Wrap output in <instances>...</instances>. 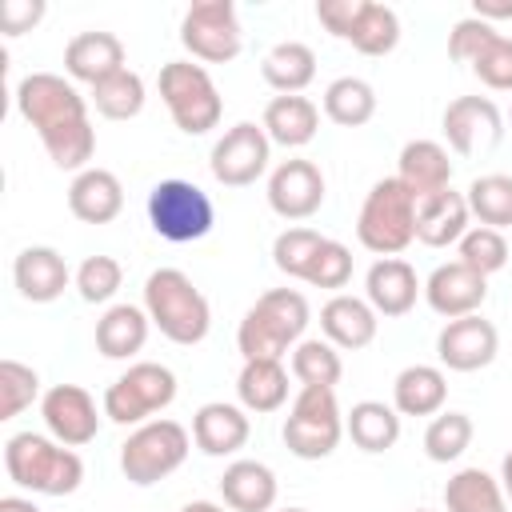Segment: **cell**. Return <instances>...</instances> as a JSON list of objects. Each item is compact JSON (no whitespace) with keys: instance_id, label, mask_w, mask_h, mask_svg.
Here are the masks:
<instances>
[{"instance_id":"4dcf8cb0","label":"cell","mask_w":512,"mask_h":512,"mask_svg":"<svg viewBox=\"0 0 512 512\" xmlns=\"http://www.w3.org/2000/svg\"><path fill=\"white\" fill-rule=\"evenodd\" d=\"M236 396L244 412H276L288 400V372L280 360H244L240 376H236Z\"/></svg>"},{"instance_id":"277c9868","label":"cell","mask_w":512,"mask_h":512,"mask_svg":"<svg viewBox=\"0 0 512 512\" xmlns=\"http://www.w3.org/2000/svg\"><path fill=\"white\" fill-rule=\"evenodd\" d=\"M144 312L160 328V336H168L172 344H184V348L200 344L212 328V308H208L204 292L180 268H156L144 280Z\"/></svg>"},{"instance_id":"8fae6325","label":"cell","mask_w":512,"mask_h":512,"mask_svg":"<svg viewBox=\"0 0 512 512\" xmlns=\"http://www.w3.org/2000/svg\"><path fill=\"white\" fill-rule=\"evenodd\" d=\"M180 44L204 64H228L244 48L240 16L232 0H196L180 20Z\"/></svg>"},{"instance_id":"b9f144b4","label":"cell","mask_w":512,"mask_h":512,"mask_svg":"<svg viewBox=\"0 0 512 512\" xmlns=\"http://www.w3.org/2000/svg\"><path fill=\"white\" fill-rule=\"evenodd\" d=\"M36 396H40L36 368H28L20 360H0V420L20 416L24 408H32Z\"/></svg>"},{"instance_id":"836d02e7","label":"cell","mask_w":512,"mask_h":512,"mask_svg":"<svg viewBox=\"0 0 512 512\" xmlns=\"http://www.w3.org/2000/svg\"><path fill=\"white\" fill-rule=\"evenodd\" d=\"M324 116L340 128H360L376 116V88L360 76H340L324 88Z\"/></svg>"},{"instance_id":"816d5d0a","label":"cell","mask_w":512,"mask_h":512,"mask_svg":"<svg viewBox=\"0 0 512 512\" xmlns=\"http://www.w3.org/2000/svg\"><path fill=\"white\" fill-rule=\"evenodd\" d=\"M500 488H504V496L512 500V452L500 460Z\"/></svg>"},{"instance_id":"f546056e","label":"cell","mask_w":512,"mask_h":512,"mask_svg":"<svg viewBox=\"0 0 512 512\" xmlns=\"http://www.w3.org/2000/svg\"><path fill=\"white\" fill-rule=\"evenodd\" d=\"M148 312L136 304H112L100 320H96V348L108 360H128L144 348L148 340Z\"/></svg>"},{"instance_id":"f5cc1de1","label":"cell","mask_w":512,"mask_h":512,"mask_svg":"<svg viewBox=\"0 0 512 512\" xmlns=\"http://www.w3.org/2000/svg\"><path fill=\"white\" fill-rule=\"evenodd\" d=\"M180 512H224L220 504H212V500H188Z\"/></svg>"},{"instance_id":"ac0fdd59","label":"cell","mask_w":512,"mask_h":512,"mask_svg":"<svg viewBox=\"0 0 512 512\" xmlns=\"http://www.w3.org/2000/svg\"><path fill=\"white\" fill-rule=\"evenodd\" d=\"M424 284L416 280V268L400 256H384L364 276V300L376 308V316H408L416 308V296Z\"/></svg>"},{"instance_id":"8d00e7d4","label":"cell","mask_w":512,"mask_h":512,"mask_svg":"<svg viewBox=\"0 0 512 512\" xmlns=\"http://www.w3.org/2000/svg\"><path fill=\"white\" fill-rule=\"evenodd\" d=\"M292 376L300 380V388H336L344 376V360L328 340H300L292 348Z\"/></svg>"},{"instance_id":"e0dca14e","label":"cell","mask_w":512,"mask_h":512,"mask_svg":"<svg viewBox=\"0 0 512 512\" xmlns=\"http://www.w3.org/2000/svg\"><path fill=\"white\" fill-rule=\"evenodd\" d=\"M484 296H488V276L472 272V268L460 264V260L440 264V268L424 280V300H428V308H432L436 316H444V320H460V316L480 312Z\"/></svg>"},{"instance_id":"44dd1931","label":"cell","mask_w":512,"mask_h":512,"mask_svg":"<svg viewBox=\"0 0 512 512\" xmlns=\"http://www.w3.org/2000/svg\"><path fill=\"white\" fill-rule=\"evenodd\" d=\"M248 412L240 404H224V400H212V404H200L196 416H192V440L204 456H232L248 444Z\"/></svg>"},{"instance_id":"7dc6e473","label":"cell","mask_w":512,"mask_h":512,"mask_svg":"<svg viewBox=\"0 0 512 512\" xmlns=\"http://www.w3.org/2000/svg\"><path fill=\"white\" fill-rule=\"evenodd\" d=\"M40 20H44V0H4L0 4V32L4 36L32 32Z\"/></svg>"},{"instance_id":"f907efd6","label":"cell","mask_w":512,"mask_h":512,"mask_svg":"<svg viewBox=\"0 0 512 512\" xmlns=\"http://www.w3.org/2000/svg\"><path fill=\"white\" fill-rule=\"evenodd\" d=\"M0 512H40L32 500H24V496H4L0 500Z\"/></svg>"},{"instance_id":"ba28073f","label":"cell","mask_w":512,"mask_h":512,"mask_svg":"<svg viewBox=\"0 0 512 512\" xmlns=\"http://www.w3.org/2000/svg\"><path fill=\"white\" fill-rule=\"evenodd\" d=\"M188 448H192V436H188L184 424H176V420H148V424H140L120 444V472L136 488L160 484L164 476H172L188 460Z\"/></svg>"},{"instance_id":"f6af8a7d","label":"cell","mask_w":512,"mask_h":512,"mask_svg":"<svg viewBox=\"0 0 512 512\" xmlns=\"http://www.w3.org/2000/svg\"><path fill=\"white\" fill-rule=\"evenodd\" d=\"M496 36H500V32H496L492 24H484L480 16H464V20H456L452 32H448V56H452L456 64H468V68H472V60H476Z\"/></svg>"},{"instance_id":"7a4b0ae2","label":"cell","mask_w":512,"mask_h":512,"mask_svg":"<svg viewBox=\"0 0 512 512\" xmlns=\"http://www.w3.org/2000/svg\"><path fill=\"white\" fill-rule=\"evenodd\" d=\"M4 468L8 480L36 496H72L84 480V460L76 448H64L40 432H16L4 440Z\"/></svg>"},{"instance_id":"484cf974","label":"cell","mask_w":512,"mask_h":512,"mask_svg":"<svg viewBox=\"0 0 512 512\" xmlns=\"http://www.w3.org/2000/svg\"><path fill=\"white\" fill-rule=\"evenodd\" d=\"M276 472L260 460H232L220 476V496L232 512H268L276 504Z\"/></svg>"},{"instance_id":"9c48e42d","label":"cell","mask_w":512,"mask_h":512,"mask_svg":"<svg viewBox=\"0 0 512 512\" xmlns=\"http://www.w3.org/2000/svg\"><path fill=\"white\" fill-rule=\"evenodd\" d=\"M284 444L292 456L300 460H324L336 452L340 436H344V416L336 404V388H300L284 428H280Z\"/></svg>"},{"instance_id":"9f6ffc18","label":"cell","mask_w":512,"mask_h":512,"mask_svg":"<svg viewBox=\"0 0 512 512\" xmlns=\"http://www.w3.org/2000/svg\"><path fill=\"white\" fill-rule=\"evenodd\" d=\"M508 124H512V112H508Z\"/></svg>"},{"instance_id":"7402d4cb","label":"cell","mask_w":512,"mask_h":512,"mask_svg":"<svg viewBox=\"0 0 512 512\" xmlns=\"http://www.w3.org/2000/svg\"><path fill=\"white\" fill-rule=\"evenodd\" d=\"M64 72L80 84H100L116 72H124V44L112 32H80L64 48Z\"/></svg>"},{"instance_id":"c3c4849f","label":"cell","mask_w":512,"mask_h":512,"mask_svg":"<svg viewBox=\"0 0 512 512\" xmlns=\"http://www.w3.org/2000/svg\"><path fill=\"white\" fill-rule=\"evenodd\" d=\"M360 4L364 0H320L316 4V20L336 36V40H348L352 36V24L360 16Z\"/></svg>"},{"instance_id":"d6a6232c","label":"cell","mask_w":512,"mask_h":512,"mask_svg":"<svg viewBox=\"0 0 512 512\" xmlns=\"http://www.w3.org/2000/svg\"><path fill=\"white\" fill-rule=\"evenodd\" d=\"M444 508L448 512H508V496L496 476L484 468H460L444 484Z\"/></svg>"},{"instance_id":"bcb514c9","label":"cell","mask_w":512,"mask_h":512,"mask_svg":"<svg viewBox=\"0 0 512 512\" xmlns=\"http://www.w3.org/2000/svg\"><path fill=\"white\" fill-rule=\"evenodd\" d=\"M472 72H476L480 84H488L492 92H512V40H508V36H496V40L472 60Z\"/></svg>"},{"instance_id":"603a6c76","label":"cell","mask_w":512,"mask_h":512,"mask_svg":"<svg viewBox=\"0 0 512 512\" xmlns=\"http://www.w3.org/2000/svg\"><path fill=\"white\" fill-rule=\"evenodd\" d=\"M396 180L420 200L452 188V160H448V148L436 144V140H408L400 148V172Z\"/></svg>"},{"instance_id":"4fadbf2b","label":"cell","mask_w":512,"mask_h":512,"mask_svg":"<svg viewBox=\"0 0 512 512\" xmlns=\"http://www.w3.org/2000/svg\"><path fill=\"white\" fill-rule=\"evenodd\" d=\"M40 416L52 440H60L64 448H84L96 440L104 412H96V400L80 384H56L40 396Z\"/></svg>"},{"instance_id":"f35d334b","label":"cell","mask_w":512,"mask_h":512,"mask_svg":"<svg viewBox=\"0 0 512 512\" xmlns=\"http://www.w3.org/2000/svg\"><path fill=\"white\" fill-rule=\"evenodd\" d=\"M144 100H148L144 80L132 68H124V72H116V76H108L92 88V104L104 120H132V116H140Z\"/></svg>"},{"instance_id":"d6986e66","label":"cell","mask_w":512,"mask_h":512,"mask_svg":"<svg viewBox=\"0 0 512 512\" xmlns=\"http://www.w3.org/2000/svg\"><path fill=\"white\" fill-rule=\"evenodd\" d=\"M12 280H16V292H20L24 300H32V304H52V300L64 296L72 272H68V260H64L56 248L32 244V248H24V252L16 256Z\"/></svg>"},{"instance_id":"ee69618b","label":"cell","mask_w":512,"mask_h":512,"mask_svg":"<svg viewBox=\"0 0 512 512\" xmlns=\"http://www.w3.org/2000/svg\"><path fill=\"white\" fill-rule=\"evenodd\" d=\"M304 280L312 288H328V292L344 288L352 280V252L340 240H324V248L316 252V260H312V268H308Z\"/></svg>"},{"instance_id":"1f68e13d","label":"cell","mask_w":512,"mask_h":512,"mask_svg":"<svg viewBox=\"0 0 512 512\" xmlns=\"http://www.w3.org/2000/svg\"><path fill=\"white\" fill-rule=\"evenodd\" d=\"M344 432L360 452H388L400 440V412L384 400H360L344 416Z\"/></svg>"},{"instance_id":"60d3db41","label":"cell","mask_w":512,"mask_h":512,"mask_svg":"<svg viewBox=\"0 0 512 512\" xmlns=\"http://www.w3.org/2000/svg\"><path fill=\"white\" fill-rule=\"evenodd\" d=\"M456 248H460L456 260L468 264V268L480 272V276H492V272H500V268L508 264V240H504L496 228H484V224L468 228Z\"/></svg>"},{"instance_id":"ffe728a7","label":"cell","mask_w":512,"mask_h":512,"mask_svg":"<svg viewBox=\"0 0 512 512\" xmlns=\"http://www.w3.org/2000/svg\"><path fill=\"white\" fill-rule=\"evenodd\" d=\"M68 208L84 224H112L124 212V184L108 168H84L68 184Z\"/></svg>"},{"instance_id":"74e56055","label":"cell","mask_w":512,"mask_h":512,"mask_svg":"<svg viewBox=\"0 0 512 512\" xmlns=\"http://www.w3.org/2000/svg\"><path fill=\"white\" fill-rule=\"evenodd\" d=\"M472 416L468 412H436L432 424L424 428V456L432 464H452L468 452L472 444Z\"/></svg>"},{"instance_id":"681fc988","label":"cell","mask_w":512,"mask_h":512,"mask_svg":"<svg viewBox=\"0 0 512 512\" xmlns=\"http://www.w3.org/2000/svg\"><path fill=\"white\" fill-rule=\"evenodd\" d=\"M472 16H480L484 24H492V20H512V0H476V4H472Z\"/></svg>"},{"instance_id":"5bb4252c","label":"cell","mask_w":512,"mask_h":512,"mask_svg":"<svg viewBox=\"0 0 512 512\" xmlns=\"http://www.w3.org/2000/svg\"><path fill=\"white\" fill-rule=\"evenodd\" d=\"M444 140L456 156H476L500 144L504 136V116L488 96H456L444 108Z\"/></svg>"},{"instance_id":"f1b7e54d","label":"cell","mask_w":512,"mask_h":512,"mask_svg":"<svg viewBox=\"0 0 512 512\" xmlns=\"http://www.w3.org/2000/svg\"><path fill=\"white\" fill-rule=\"evenodd\" d=\"M260 76L280 96H300L316 80V52L308 44H300V40H280L260 60Z\"/></svg>"},{"instance_id":"11a10c76","label":"cell","mask_w":512,"mask_h":512,"mask_svg":"<svg viewBox=\"0 0 512 512\" xmlns=\"http://www.w3.org/2000/svg\"><path fill=\"white\" fill-rule=\"evenodd\" d=\"M416 512H428V508H416Z\"/></svg>"},{"instance_id":"d4e9b609","label":"cell","mask_w":512,"mask_h":512,"mask_svg":"<svg viewBox=\"0 0 512 512\" xmlns=\"http://www.w3.org/2000/svg\"><path fill=\"white\" fill-rule=\"evenodd\" d=\"M468 220H472V212H468L464 192L444 188V192H436V196L416 204V240L428 244V248L460 244L464 232H468Z\"/></svg>"},{"instance_id":"83f0119b","label":"cell","mask_w":512,"mask_h":512,"mask_svg":"<svg viewBox=\"0 0 512 512\" xmlns=\"http://www.w3.org/2000/svg\"><path fill=\"white\" fill-rule=\"evenodd\" d=\"M260 128L280 148H304L320 128V108L308 96H272Z\"/></svg>"},{"instance_id":"e575fe53","label":"cell","mask_w":512,"mask_h":512,"mask_svg":"<svg viewBox=\"0 0 512 512\" xmlns=\"http://www.w3.org/2000/svg\"><path fill=\"white\" fill-rule=\"evenodd\" d=\"M348 44L356 52H364V56H388L400 44V16L388 4H380V0H364L360 16L352 24Z\"/></svg>"},{"instance_id":"9a60e30c","label":"cell","mask_w":512,"mask_h":512,"mask_svg":"<svg viewBox=\"0 0 512 512\" xmlns=\"http://www.w3.org/2000/svg\"><path fill=\"white\" fill-rule=\"evenodd\" d=\"M500 352V336H496V324L484 320L480 312L472 316H460V320H448L436 336V356L448 372H480L496 360Z\"/></svg>"},{"instance_id":"ab89813d","label":"cell","mask_w":512,"mask_h":512,"mask_svg":"<svg viewBox=\"0 0 512 512\" xmlns=\"http://www.w3.org/2000/svg\"><path fill=\"white\" fill-rule=\"evenodd\" d=\"M324 240H328V236H320L316 228H284V232L272 240V264H276L284 276L304 280L308 268H312V260H316V252L324 248Z\"/></svg>"},{"instance_id":"d590c367","label":"cell","mask_w":512,"mask_h":512,"mask_svg":"<svg viewBox=\"0 0 512 512\" xmlns=\"http://www.w3.org/2000/svg\"><path fill=\"white\" fill-rule=\"evenodd\" d=\"M468 200V212L484 224V228H512V176L504 172H488V176H476L464 192Z\"/></svg>"},{"instance_id":"5b68a950","label":"cell","mask_w":512,"mask_h":512,"mask_svg":"<svg viewBox=\"0 0 512 512\" xmlns=\"http://www.w3.org/2000/svg\"><path fill=\"white\" fill-rule=\"evenodd\" d=\"M356 240L380 260L400 256L416 240V196L396 176L376 180L372 192L364 196L356 216Z\"/></svg>"},{"instance_id":"2e32d148","label":"cell","mask_w":512,"mask_h":512,"mask_svg":"<svg viewBox=\"0 0 512 512\" xmlns=\"http://www.w3.org/2000/svg\"><path fill=\"white\" fill-rule=\"evenodd\" d=\"M324 204V172L312 160H284L268 176V208L280 220H308Z\"/></svg>"},{"instance_id":"3957f363","label":"cell","mask_w":512,"mask_h":512,"mask_svg":"<svg viewBox=\"0 0 512 512\" xmlns=\"http://www.w3.org/2000/svg\"><path fill=\"white\" fill-rule=\"evenodd\" d=\"M308 300L296 288L264 292L236 328V348L244 360H280L288 348L300 344L308 328Z\"/></svg>"},{"instance_id":"30bf717a","label":"cell","mask_w":512,"mask_h":512,"mask_svg":"<svg viewBox=\"0 0 512 512\" xmlns=\"http://www.w3.org/2000/svg\"><path fill=\"white\" fill-rule=\"evenodd\" d=\"M176 400V376L172 368L156 360L132 364L124 376H116L104 392V416L112 424H140L152 412H164Z\"/></svg>"},{"instance_id":"52a82bcc","label":"cell","mask_w":512,"mask_h":512,"mask_svg":"<svg viewBox=\"0 0 512 512\" xmlns=\"http://www.w3.org/2000/svg\"><path fill=\"white\" fill-rule=\"evenodd\" d=\"M148 224L160 240L168 244H192V240H204L216 224V208L208 200L204 188H196L192 180H160L152 184L148 192Z\"/></svg>"},{"instance_id":"4316f807","label":"cell","mask_w":512,"mask_h":512,"mask_svg":"<svg viewBox=\"0 0 512 512\" xmlns=\"http://www.w3.org/2000/svg\"><path fill=\"white\" fill-rule=\"evenodd\" d=\"M448 400V376L436 364H408L392 384V408L400 416H436Z\"/></svg>"},{"instance_id":"db71d44e","label":"cell","mask_w":512,"mask_h":512,"mask_svg":"<svg viewBox=\"0 0 512 512\" xmlns=\"http://www.w3.org/2000/svg\"><path fill=\"white\" fill-rule=\"evenodd\" d=\"M280 512H308V508H280Z\"/></svg>"},{"instance_id":"6da1fadb","label":"cell","mask_w":512,"mask_h":512,"mask_svg":"<svg viewBox=\"0 0 512 512\" xmlns=\"http://www.w3.org/2000/svg\"><path fill=\"white\" fill-rule=\"evenodd\" d=\"M16 112L36 128L48 160L64 172H84L96 152L88 104L72 80L56 72H32L16 84Z\"/></svg>"},{"instance_id":"cb8c5ba5","label":"cell","mask_w":512,"mask_h":512,"mask_svg":"<svg viewBox=\"0 0 512 512\" xmlns=\"http://www.w3.org/2000/svg\"><path fill=\"white\" fill-rule=\"evenodd\" d=\"M376 308L360 296H348V292H336L324 308H320V328H324V340L336 344V348H368L376 340Z\"/></svg>"},{"instance_id":"7bdbcfd3","label":"cell","mask_w":512,"mask_h":512,"mask_svg":"<svg viewBox=\"0 0 512 512\" xmlns=\"http://www.w3.org/2000/svg\"><path fill=\"white\" fill-rule=\"evenodd\" d=\"M120 280H124V268L116 256H88L80 268H76V292L84 304H104L120 292Z\"/></svg>"},{"instance_id":"7c38bea8","label":"cell","mask_w":512,"mask_h":512,"mask_svg":"<svg viewBox=\"0 0 512 512\" xmlns=\"http://www.w3.org/2000/svg\"><path fill=\"white\" fill-rule=\"evenodd\" d=\"M268 152H272L268 132H264L260 124H252V120H240V124H232V128L216 140L208 168H212V176H216L224 188H248V184H256V180L264 176Z\"/></svg>"},{"instance_id":"8992f818","label":"cell","mask_w":512,"mask_h":512,"mask_svg":"<svg viewBox=\"0 0 512 512\" xmlns=\"http://www.w3.org/2000/svg\"><path fill=\"white\" fill-rule=\"evenodd\" d=\"M160 100L172 116V124L184 132V136H204L220 124L224 116V100H220V88L212 84L208 68L204 64H192V60H168L160 68Z\"/></svg>"}]
</instances>
